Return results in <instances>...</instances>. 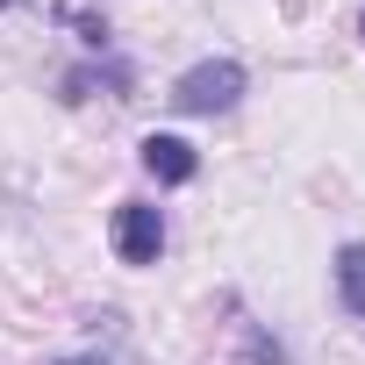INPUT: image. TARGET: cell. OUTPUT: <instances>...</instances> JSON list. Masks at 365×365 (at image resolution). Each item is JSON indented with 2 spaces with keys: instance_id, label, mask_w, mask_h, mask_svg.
<instances>
[{
  "instance_id": "obj_1",
  "label": "cell",
  "mask_w": 365,
  "mask_h": 365,
  "mask_svg": "<svg viewBox=\"0 0 365 365\" xmlns=\"http://www.w3.org/2000/svg\"><path fill=\"white\" fill-rule=\"evenodd\" d=\"M244 86H251V72H244L237 58H201L194 72L172 79V108H179V115H230V108L244 101Z\"/></svg>"
},
{
  "instance_id": "obj_2",
  "label": "cell",
  "mask_w": 365,
  "mask_h": 365,
  "mask_svg": "<svg viewBox=\"0 0 365 365\" xmlns=\"http://www.w3.org/2000/svg\"><path fill=\"white\" fill-rule=\"evenodd\" d=\"M108 237H115V258H122V265H158V251H165V215H158L150 201H122Z\"/></svg>"
},
{
  "instance_id": "obj_3",
  "label": "cell",
  "mask_w": 365,
  "mask_h": 365,
  "mask_svg": "<svg viewBox=\"0 0 365 365\" xmlns=\"http://www.w3.org/2000/svg\"><path fill=\"white\" fill-rule=\"evenodd\" d=\"M136 150H143V172L158 179V187H187V179H201V150H194L187 136H165V129H150Z\"/></svg>"
},
{
  "instance_id": "obj_4",
  "label": "cell",
  "mask_w": 365,
  "mask_h": 365,
  "mask_svg": "<svg viewBox=\"0 0 365 365\" xmlns=\"http://www.w3.org/2000/svg\"><path fill=\"white\" fill-rule=\"evenodd\" d=\"M336 301L365 322V244H344L336 251Z\"/></svg>"
},
{
  "instance_id": "obj_5",
  "label": "cell",
  "mask_w": 365,
  "mask_h": 365,
  "mask_svg": "<svg viewBox=\"0 0 365 365\" xmlns=\"http://www.w3.org/2000/svg\"><path fill=\"white\" fill-rule=\"evenodd\" d=\"M358 36H365V15H358Z\"/></svg>"
}]
</instances>
